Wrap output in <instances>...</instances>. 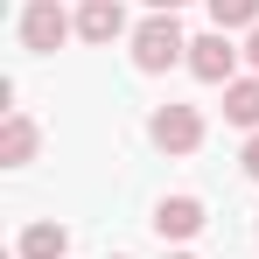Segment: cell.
Instances as JSON below:
<instances>
[{"mask_svg": "<svg viewBox=\"0 0 259 259\" xmlns=\"http://www.w3.org/2000/svg\"><path fill=\"white\" fill-rule=\"evenodd\" d=\"M168 63H189V35L175 28V14H147V21L133 28V70L161 77Z\"/></svg>", "mask_w": 259, "mask_h": 259, "instance_id": "6da1fadb", "label": "cell"}, {"mask_svg": "<svg viewBox=\"0 0 259 259\" xmlns=\"http://www.w3.org/2000/svg\"><path fill=\"white\" fill-rule=\"evenodd\" d=\"M147 140H154L161 154H196V147H203V112H196V105H154Z\"/></svg>", "mask_w": 259, "mask_h": 259, "instance_id": "7a4b0ae2", "label": "cell"}, {"mask_svg": "<svg viewBox=\"0 0 259 259\" xmlns=\"http://www.w3.org/2000/svg\"><path fill=\"white\" fill-rule=\"evenodd\" d=\"M63 35H77V14H63L56 0H28L21 7V49L28 56H49Z\"/></svg>", "mask_w": 259, "mask_h": 259, "instance_id": "3957f363", "label": "cell"}, {"mask_svg": "<svg viewBox=\"0 0 259 259\" xmlns=\"http://www.w3.org/2000/svg\"><path fill=\"white\" fill-rule=\"evenodd\" d=\"M189 77H203V84H231L238 77V49H231L224 28H210V35L189 42Z\"/></svg>", "mask_w": 259, "mask_h": 259, "instance_id": "277c9868", "label": "cell"}, {"mask_svg": "<svg viewBox=\"0 0 259 259\" xmlns=\"http://www.w3.org/2000/svg\"><path fill=\"white\" fill-rule=\"evenodd\" d=\"M77 35H84V42H119V35H126V7H119V0H84V7H77Z\"/></svg>", "mask_w": 259, "mask_h": 259, "instance_id": "5b68a950", "label": "cell"}, {"mask_svg": "<svg viewBox=\"0 0 259 259\" xmlns=\"http://www.w3.org/2000/svg\"><path fill=\"white\" fill-rule=\"evenodd\" d=\"M154 231H161V238H196V231H203V203H196V196H161V203H154Z\"/></svg>", "mask_w": 259, "mask_h": 259, "instance_id": "8992f818", "label": "cell"}, {"mask_svg": "<svg viewBox=\"0 0 259 259\" xmlns=\"http://www.w3.org/2000/svg\"><path fill=\"white\" fill-rule=\"evenodd\" d=\"M35 140H42V133H35L28 112H7V119H0V161H7V168H28V161H35Z\"/></svg>", "mask_w": 259, "mask_h": 259, "instance_id": "52a82bcc", "label": "cell"}, {"mask_svg": "<svg viewBox=\"0 0 259 259\" xmlns=\"http://www.w3.org/2000/svg\"><path fill=\"white\" fill-rule=\"evenodd\" d=\"M14 252H21V259H63V252H70V231H63L56 217H35V224L21 231V245H14Z\"/></svg>", "mask_w": 259, "mask_h": 259, "instance_id": "ba28073f", "label": "cell"}, {"mask_svg": "<svg viewBox=\"0 0 259 259\" xmlns=\"http://www.w3.org/2000/svg\"><path fill=\"white\" fill-rule=\"evenodd\" d=\"M224 119L259 133V77H231V84H224Z\"/></svg>", "mask_w": 259, "mask_h": 259, "instance_id": "9c48e42d", "label": "cell"}, {"mask_svg": "<svg viewBox=\"0 0 259 259\" xmlns=\"http://www.w3.org/2000/svg\"><path fill=\"white\" fill-rule=\"evenodd\" d=\"M210 21L231 35V28H259V0H210Z\"/></svg>", "mask_w": 259, "mask_h": 259, "instance_id": "30bf717a", "label": "cell"}, {"mask_svg": "<svg viewBox=\"0 0 259 259\" xmlns=\"http://www.w3.org/2000/svg\"><path fill=\"white\" fill-rule=\"evenodd\" d=\"M238 161H245V175H252V182H259V133H252V140H245V154H238Z\"/></svg>", "mask_w": 259, "mask_h": 259, "instance_id": "8fae6325", "label": "cell"}, {"mask_svg": "<svg viewBox=\"0 0 259 259\" xmlns=\"http://www.w3.org/2000/svg\"><path fill=\"white\" fill-rule=\"evenodd\" d=\"M245 63H252V77H259V28L245 35Z\"/></svg>", "mask_w": 259, "mask_h": 259, "instance_id": "7c38bea8", "label": "cell"}, {"mask_svg": "<svg viewBox=\"0 0 259 259\" xmlns=\"http://www.w3.org/2000/svg\"><path fill=\"white\" fill-rule=\"evenodd\" d=\"M147 7H154V14H175V7H189V0H147Z\"/></svg>", "mask_w": 259, "mask_h": 259, "instance_id": "4fadbf2b", "label": "cell"}, {"mask_svg": "<svg viewBox=\"0 0 259 259\" xmlns=\"http://www.w3.org/2000/svg\"><path fill=\"white\" fill-rule=\"evenodd\" d=\"M168 259H196V252H168Z\"/></svg>", "mask_w": 259, "mask_h": 259, "instance_id": "5bb4252c", "label": "cell"}, {"mask_svg": "<svg viewBox=\"0 0 259 259\" xmlns=\"http://www.w3.org/2000/svg\"><path fill=\"white\" fill-rule=\"evenodd\" d=\"M112 259H119V252H112Z\"/></svg>", "mask_w": 259, "mask_h": 259, "instance_id": "9a60e30c", "label": "cell"}]
</instances>
